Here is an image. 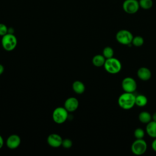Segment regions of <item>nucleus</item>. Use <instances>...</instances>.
<instances>
[{"instance_id":"24","label":"nucleus","mask_w":156,"mask_h":156,"mask_svg":"<svg viewBox=\"0 0 156 156\" xmlns=\"http://www.w3.org/2000/svg\"><path fill=\"white\" fill-rule=\"evenodd\" d=\"M151 147L152 150L156 152V138H154V140L152 141L151 144Z\"/></svg>"},{"instance_id":"25","label":"nucleus","mask_w":156,"mask_h":156,"mask_svg":"<svg viewBox=\"0 0 156 156\" xmlns=\"http://www.w3.org/2000/svg\"><path fill=\"white\" fill-rule=\"evenodd\" d=\"M4 139L2 138V136L0 135V149H1L4 145Z\"/></svg>"},{"instance_id":"19","label":"nucleus","mask_w":156,"mask_h":156,"mask_svg":"<svg viewBox=\"0 0 156 156\" xmlns=\"http://www.w3.org/2000/svg\"><path fill=\"white\" fill-rule=\"evenodd\" d=\"M102 55L105 58H109L113 57L114 51L110 46H106L102 50Z\"/></svg>"},{"instance_id":"12","label":"nucleus","mask_w":156,"mask_h":156,"mask_svg":"<svg viewBox=\"0 0 156 156\" xmlns=\"http://www.w3.org/2000/svg\"><path fill=\"white\" fill-rule=\"evenodd\" d=\"M138 77L143 81H147L149 80L152 77L151 71L147 67L142 66L138 68L136 72Z\"/></svg>"},{"instance_id":"2","label":"nucleus","mask_w":156,"mask_h":156,"mask_svg":"<svg viewBox=\"0 0 156 156\" xmlns=\"http://www.w3.org/2000/svg\"><path fill=\"white\" fill-rule=\"evenodd\" d=\"M105 70L111 74H116L119 73L122 69L121 62L115 57L106 58L104 65Z\"/></svg>"},{"instance_id":"6","label":"nucleus","mask_w":156,"mask_h":156,"mask_svg":"<svg viewBox=\"0 0 156 156\" xmlns=\"http://www.w3.org/2000/svg\"><path fill=\"white\" fill-rule=\"evenodd\" d=\"M131 151L136 155L144 154L147 149V144L145 140L143 139H136L131 145Z\"/></svg>"},{"instance_id":"16","label":"nucleus","mask_w":156,"mask_h":156,"mask_svg":"<svg viewBox=\"0 0 156 156\" xmlns=\"http://www.w3.org/2000/svg\"><path fill=\"white\" fill-rule=\"evenodd\" d=\"M138 119L141 123L147 124L152 121V115L147 111H143L139 113Z\"/></svg>"},{"instance_id":"21","label":"nucleus","mask_w":156,"mask_h":156,"mask_svg":"<svg viewBox=\"0 0 156 156\" xmlns=\"http://www.w3.org/2000/svg\"><path fill=\"white\" fill-rule=\"evenodd\" d=\"M133 135L136 139H143L145 135V132L141 128H136L134 130Z\"/></svg>"},{"instance_id":"3","label":"nucleus","mask_w":156,"mask_h":156,"mask_svg":"<svg viewBox=\"0 0 156 156\" xmlns=\"http://www.w3.org/2000/svg\"><path fill=\"white\" fill-rule=\"evenodd\" d=\"M17 38L13 34L7 33L2 37L1 44L2 48L7 51H12L15 49L17 46Z\"/></svg>"},{"instance_id":"15","label":"nucleus","mask_w":156,"mask_h":156,"mask_svg":"<svg viewBox=\"0 0 156 156\" xmlns=\"http://www.w3.org/2000/svg\"><path fill=\"white\" fill-rule=\"evenodd\" d=\"M106 58L102 54H97L93 57L92 63L96 67H101L104 66Z\"/></svg>"},{"instance_id":"27","label":"nucleus","mask_w":156,"mask_h":156,"mask_svg":"<svg viewBox=\"0 0 156 156\" xmlns=\"http://www.w3.org/2000/svg\"><path fill=\"white\" fill-rule=\"evenodd\" d=\"M152 120L154 121H156V112H154L153 113V115H152Z\"/></svg>"},{"instance_id":"1","label":"nucleus","mask_w":156,"mask_h":156,"mask_svg":"<svg viewBox=\"0 0 156 156\" xmlns=\"http://www.w3.org/2000/svg\"><path fill=\"white\" fill-rule=\"evenodd\" d=\"M135 97L133 93L124 92L118 99V105L123 110H130L135 105Z\"/></svg>"},{"instance_id":"4","label":"nucleus","mask_w":156,"mask_h":156,"mask_svg":"<svg viewBox=\"0 0 156 156\" xmlns=\"http://www.w3.org/2000/svg\"><path fill=\"white\" fill-rule=\"evenodd\" d=\"M53 121L58 124L64 123L68 118V112L63 107H58L52 112Z\"/></svg>"},{"instance_id":"14","label":"nucleus","mask_w":156,"mask_h":156,"mask_svg":"<svg viewBox=\"0 0 156 156\" xmlns=\"http://www.w3.org/2000/svg\"><path fill=\"white\" fill-rule=\"evenodd\" d=\"M73 89L75 93L80 94L85 90V86L84 83L80 80H76L73 83Z\"/></svg>"},{"instance_id":"18","label":"nucleus","mask_w":156,"mask_h":156,"mask_svg":"<svg viewBox=\"0 0 156 156\" xmlns=\"http://www.w3.org/2000/svg\"><path fill=\"white\" fill-rule=\"evenodd\" d=\"M138 2L140 7L144 10L150 9L153 5L152 0H140Z\"/></svg>"},{"instance_id":"22","label":"nucleus","mask_w":156,"mask_h":156,"mask_svg":"<svg viewBox=\"0 0 156 156\" xmlns=\"http://www.w3.org/2000/svg\"><path fill=\"white\" fill-rule=\"evenodd\" d=\"M62 146L66 149H69L70 147H72L73 146V142L71 141V140L69 139V138H66L63 140L62 141Z\"/></svg>"},{"instance_id":"28","label":"nucleus","mask_w":156,"mask_h":156,"mask_svg":"<svg viewBox=\"0 0 156 156\" xmlns=\"http://www.w3.org/2000/svg\"><path fill=\"white\" fill-rule=\"evenodd\" d=\"M8 33L9 34H13L14 33V30L13 28H8Z\"/></svg>"},{"instance_id":"23","label":"nucleus","mask_w":156,"mask_h":156,"mask_svg":"<svg viewBox=\"0 0 156 156\" xmlns=\"http://www.w3.org/2000/svg\"><path fill=\"white\" fill-rule=\"evenodd\" d=\"M8 33V27L4 24L0 23V36H4Z\"/></svg>"},{"instance_id":"11","label":"nucleus","mask_w":156,"mask_h":156,"mask_svg":"<svg viewBox=\"0 0 156 156\" xmlns=\"http://www.w3.org/2000/svg\"><path fill=\"white\" fill-rule=\"evenodd\" d=\"M21 143V138L16 134H12L10 135L6 140L7 146L11 149H15L18 147Z\"/></svg>"},{"instance_id":"7","label":"nucleus","mask_w":156,"mask_h":156,"mask_svg":"<svg viewBox=\"0 0 156 156\" xmlns=\"http://www.w3.org/2000/svg\"><path fill=\"white\" fill-rule=\"evenodd\" d=\"M121 87L124 92L133 93L137 88L135 80L132 77H126L121 82Z\"/></svg>"},{"instance_id":"8","label":"nucleus","mask_w":156,"mask_h":156,"mask_svg":"<svg viewBox=\"0 0 156 156\" xmlns=\"http://www.w3.org/2000/svg\"><path fill=\"white\" fill-rule=\"evenodd\" d=\"M139 8V2L137 0H125L122 3V9L128 14L136 13Z\"/></svg>"},{"instance_id":"13","label":"nucleus","mask_w":156,"mask_h":156,"mask_svg":"<svg viewBox=\"0 0 156 156\" xmlns=\"http://www.w3.org/2000/svg\"><path fill=\"white\" fill-rule=\"evenodd\" d=\"M146 132L150 137L156 138V121L152 120L146 124Z\"/></svg>"},{"instance_id":"20","label":"nucleus","mask_w":156,"mask_h":156,"mask_svg":"<svg viewBox=\"0 0 156 156\" xmlns=\"http://www.w3.org/2000/svg\"><path fill=\"white\" fill-rule=\"evenodd\" d=\"M144 38L140 35H137L133 37L132 41V44L136 47H140L144 44Z\"/></svg>"},{"instance_id":"9","label":"nucleus","mask_w":156,"mask_h":156,"mask_svg":"<svg viewBox=\"0 0 156 156\" xmlns=\"http://www.w3.org/2000/svg\"><path fill=\"white\" fill-rule=\"evenodd\" d=\"M63 139L60 135L57 133L50 134L47 138V142L48 144L54 148L59 147L62 146Z\"/></svg>"},{"instance_id":"26","label":"nucleus","mask_w":156,"mask_h":156,"mask_svg":"<svg viewBox=\"0 0 156 156\" xmlns=\"http://www.w3.org/2000/svg\"><path fill=\"white\" fill-rule=\"evenodd\" d=\"M4 66L0 64V75H1L4 73Z\"/></svg>"},{"instance_id":"5","label":"nucleus","mask_w":156,"mask_h":156,"mask_svg":"<svg viewBox=\"0 0 156 156\" xmlns=\"http://www.w3.org/2000/svg\"><path fill=\"white\" fill-rule=\"evenodd\" d=\"M133 37V36L132 34L126 29L119 30L117 32L115 36L116 41L122 45L132 44Z\"/></svg>"},{"instance_id":"10","label":"nucleus","mask_w":156,"mask_h":156,"mask_svg":"<svg viewBox=\"0 0 156 156\" xmlns=\"http://www.w3.org/2000/svg\"><path fill=\"white\" fill-rule=\"evenodd\" d=\"M79 107V101L74 97H69L66 99L64 103V107L68 112H74Z\"/></svg>"},{"instance_id":"17","label":"nucleus","mask_w":156,"mask_h":156,"mask_svg":"<svg viewBox=\"0 0 156 156\" xmlns=\"http://www.w3.org/2000/svg\"><path fill=\"white\" fill-rule=\"evenodd\" d=\"M147 104V98L144 94H138L135 97V105L138 107H144Z\"/></svg>"}]
</instances>
